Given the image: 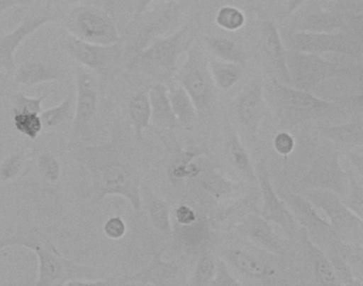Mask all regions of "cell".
Instances as JSON below:
<instances>
[{"label":"cell","instance_id":"6da1fadb","mask_svg":"<svg viewBox=\"0 0 363 286\" xmlns=\"http://www.w3.org/2000/svg\"><path fill=\"white\" fill-rule=\"evenodd\" d=\"M69 153L91 175L94 199L116 196L125 198L134 210H142L140 177L131 164L119 157L114 141L104 145H74Z\"/></svg>","mask_w":363,"mask_h":286},{"label":"cell","instance_id":"7a4b0ae2","mask_svg":"<svg viewBox=\"0 0 363 286\" xmlns=\"http://www.w3.org/2000/svg\"><path fill=\"white\" fill-rule=\"evenodd\" d=\"M10 247H23L36 255L38 278L33 286H66L70 281L102 277L99 268L67 259L35 227L21 228L0 240V249Z\"/></svg>","mask_w":363,"mask_h":286},{"label":"cell","instance_id":"3957f363","mask_svg":"<svg viewBox=\"0 0 363 286\" xmlns=\"http://www.w3.org/2000/svg\"><path fill=\"white\" fill-rule=\"evenodd\" d=\"M264 95L281 125L287 128L286 130H291L307 121L328 123L351 116L336 102L322 99L311 92L285 84L277 79H272L264 85Z\"/></svg>","mask_w":363,"mask_h":286},{"label":"cell","instance_id":"277c9868","mask_svg":"<svg viewBox=\"0 0 363 286\" xmlns=\"http://www.w3.org/2000/svg\"><path fill=\"white\" fill-rule=\"evenodd\" d=\"M196 34L194 26L187 23L172 33L155 38L136 53L128 63L127 70L146 75L169 87L174 82L179 60L194 44Z\"/></svg>","mask_w":363,"mask_h":286},{"label":"cell","instance_id":"5b68a950","mask_svg":"<svg viewBox=\"0 0 363 286\" xmlns=\"http://www.w3.org/2000/svg\"><path fill=\"white\" fill-rule=\"evenodd\" d=\"M340 155V151L330 141L322 138L317 155L296 182V193L308 189H328L345 197L350 187L349 170L341 165Z\"/></svg>","mask_w":363,"mask_h":286},{"label":"cell","instance_id":"8992f818","mask_svg":"<svg viewBox=\"0 0 363 286\" xmlns=\"http://www.w3.org/2000/svg\"><path fill=\"white\" fill-rule=\"evenodd\" d=\"M65 30L91 44L112 46L121 40L112 16L104 9L78 4L64 19Z\"/></svg>","mask_w":363,"mask_h":286},{"label":"cell","instance_id":"52a82bcc","mask_svg":"<svg viewBox=\"0 0 363 286\" xmlns=\"http://www.w3.org/2000/svg\"><path fill=\"white\" fill-rule=\"evenodd\" d=\"M174 82L189 94L199 112L211 108L217 87L211 77L209 60L200 47L194 44L190 47L185 61L174 76Z\"/></svg>","mask_w":363,"mask_h":286},{"label":"cell","instance_id":"ba28073f","mask_svg":"<svg viewBox=\"0 0 363 286\" xmlns=\"http://www.w3.org/2000/svg\"><path fill=\"white\" fill-rule=\"evenodd\" d=\"M301 194L328 215L337 240L363 244V221L342 202L340 196L328 189H308Z\"/></svg>","mask_w":363,"mask_h":286},{"label":"cell","instance_id":"9c48e42d","mask_svg":"<svg viewBox=\"0 0 363 286\" xmlns=\"http://www.w3.org/2000/svg\"><path fill=\"white\" fill-rule=\"evenodd\" d=\"M287 67L292 87L313 92L321 83L334 78H342L343 66L323 59L315 53L288 50Z\"/></svg>","mask_w":363,"mask_h":286},{"label":"cell","instance_id":"30bf717a","mask_svg":"<svg viewBox=\"0 0 363 286\" xmlns=\"http://www.w3.org/2000/svg\"><path fill=\"white\" fill-rule=\"evenodd\" d=\"M57 46L79 65L84 66L94 74L106 78L121 53L118 44L101 46L85 42L66 31L57 38Z\"/></svg>","mask_w":363,"mask_h":286},{"label":"cell","instance_id":"8fae6325","mask_svg":"<svg viewBox=\"0 0 363 286\" xmlns=\"http://www.w3.org/2000/svg\"><path fill=\"white\" fill-rule=\"evenodd\" d=\"M362 42L354 35L345 33H315L296 31L287 38L288 50L300 53H339L358 57L362 53Z\"/></svg>","mask_w":363,"mask_h":286},{"label":"cell","instance_id":"7c38bea8","mask_svg":"<svg viewBox=\"0 0 363 286\" xmlns=\"http://www.w3.org/2000/svg\"><path fill=\"white\" fill-rule=\"evenodd\" d=\"M255 170L260 194H262L260 216L264 217L271 224L279 226L288 238H296L298 236L300 226L296 223L285 200L275 192L270 174H269L268 166L264 160L257 162Z\"/></svg>","mask_w":363,"mask_h":286},{"label":"cell","instance_id":"4fadbf2b","mask_svg":"<svg viewBox=\"0 0 363 286\" xmlns=\"http://www.w3.org/2000/svg\"><path fill=\"white\" fill-rule=\"evenodd\" d=\"M76 106L72 126V140L80 138L95 119L99 106L97 75L76 63L74 67Z\"/></svg>","mask_w":363,"mask_h":286},{"label":"cell","instance_id":"5bb4252c","mask_svg":"<svg viewBox=\"0 0 363 286\" xmlns=\"http://www.w3.org/2000/svg\"><path fill=\"white\" fill-rule=\"evenodd\" d=\"M291 211L300 228H304L313 243L328 248L334 241H338L333 232L330 221L320 216L317 208L301 193H289L281 196Z\"/></svg>","mask_w":363,"mask_h":286},{"label":"cell","instance_id":"9a60e30c","mask_svg":"<svg viewBox=\"0 0 363 286\" xmlns=\"http://www.w3.org/2000/svg\"><path fill=\"white\" fill-rule=\"evenodd\" d=\"M55 15L50 10L44 12H30L21 19L15 29L0 36V70L13 76L16 63L15 55L23 42L33 35L43 26L55 21Z\"/></svg>","mask_w":363,"mask_h":286},{"label":"cell","instance_id":"2e32d148","mask_svg":"<svg viewBox=\"0 0 363 286\" xmlns=\"http://www.w3.org/2000/svg\"><path fill=\"white\" fill-rule=\"evenodd\" d=\"M268 106L262 81H254L241 92L235 102V115L245 133L258 138L260 126L268 114Z\"/></svg>","mask_w":363,"mask_h":286},{"label":"cell","instance_id":"e0dca14e","mask_svg":"<svg viewBox=\"0 0 363 286\" xmlns=\"http://www.w3.org/2000/svg\"><path fill=\"white\" fill-rule=\"evenodd\" d=\"M235 230L260 251L277 257L285 255L284 241L273 230L270 221H266L258 213H250Z\"/></svg>","mask_w":363,"mask_h":286},{"label":"cell","instance_id":"ac0fdd59","mask_svg":"<svg viewBox=\"0 0 363 286\" xmlns=\"http://www.w3.org/2000/svg\"><path fill=\"white\" fill-rule=\"evenodd\" d=\"M65 78L63 68L53 61L33 57L16 65L13 83L23 87H36L47 82H60Z\"/></svg>","mask_w":363,"mask_h":286},{"label":"cell","instance_id":"d6986e66","mask_svg":"<svg viewBox=\"0 0 363 286\" xmlns=\"http://www.w3.org/2000/svg\"><path fill=\"white\" fill-rule=\"evenodd\" d=\"M298 238L311 264L315 285L339 286L334 266L326 251L311 240L304 228L298 230Z\"/></svg>","mask_w":363,"mask_h":286},{"label":"cell","instance_id":"ffe728a7","mask_svg":"<svg viewBox=\"0 0 363 286\" xmlns=\"http://www.w3.org/2000/svg\"><path fill=\"white\" fill-rule=\"evenodd\" d=\"M320 136L330 141L341 153L363 146V117L357 116L336 125L318 127Z\"/></svg>","mask_w":363,"mask_h":286},{"label":"cell","instance_id":"44dd1931","mask_svg":"<svg viewBox=\"0 0 363 286\" xmlns=\"http://www.w3.org/2000/svg\"><path fill=\"white\" fill-rule=\"evenodd\" d=\"M179 266L172 262L165 261L162 253L153 255L150 263L146 268L119 279L121 285H172L178 276Z\"/></svg>","mask_w":363,"mask_h":286},{"label":"cell","instance_id":"7402d4cb","mask_svg":"<svg viewBox=\"0 0 363 286\" xmlns=\"http://www.w3.org/2000/svg\"><path fill=\"white\" fill-rule=\"evenodd\" d=\"M262 48L269 61L274 66L279 77V80L291 85L287 67V48L281 40L279 29L273 21H266L262 23Z\"/></svg>","mask_w":363,"mask_h":286},{"label":"cell","instance_id":"603a6c76","mask_svg":"<svg viewBox=\"0 0 363 286\" xmlns=\"http://www.w3.org/2000/svg\"><path fill=\"white\" fill-rule=\"evenodd\" d=\"M211 221L201 214L194 223L187 226H179L172 224V233L183 249L190 253H202L207 251L211 241Z\"/></svg>","mask_w":363,"mask_h":286},{"label":"cell","instance_id":"cb8c5ba5","mask_svg":"<svg viewBox=\"0 0 363 286\" xmlns=\"http://www.w3.org/2000/svg\"><path fill=\"white\" fill-rule=\"evenodd\" d=\"M199 185L208 194L209 196L219 202L240 197L242 193L243 185L237 181H233L217 170H207L201 172Z\"/></svg>","mask_w":363,"mask_h":286},{"label":"cell","instance_id":"d4e9b609","mask_svg":"<svg viewBox=\"0 0 363 286\" xmlns=\"http://www.w3.org/2000/svg\"><path fill=\"white\" fill-rule=\"evenodd\" d=\"M226 260L237 272L247 278L270 281L277 276V270L272 265H269L243 249L235 248L228 251Z\"/></svg>","mask_w":363,"mask_h":286},{"label":"cell","instance_id":"484cf974","mask_svg":"<svg viewBox=\"0 0 363 286\" xmlns=\"http://www.w3.org/2000/svg\"><path fill=\"white\" fill-rule=\"evenodd\" d=\"M148 92L151 113H152L151 123L165 129H176L180 127V123L172 110L168 85L155 82V84L151 85Z\"/></svg>","mask_w":363,"mask_h":286},{"label":"cell","instance_id":"4316f807","mask_svg":"<svg viewBox=\"0 0 363 286\" xmlns=\"http://www.w3.org/2000/svg\"><path fill=\"white\" fill-rule=\"evenodd\" d=\"M225 202L228 204V202ZM228 202L230 204L217 211L209 221L211 225L216 229L221 231L235 230L250 213H258L253 202L249 198H241L240 196L235 199L228 200Z\"/></svg>","mask_w":363,"mask_h":286},{"label":"cell","instance_id":"83f0119b","mask_svg":"<svg viewBox=\"0 0 363 286\" xmlns=\"http://www.w3.org/2000/svg\"><path fill=\"white\" fill-rule=\"evenodd\" d=\"M74 106H76V96L69 94L66 96L59 104L47 109L40 112L44 132L46 133H59L62 130L70 126L74 117Z\"/></svg>","mask_w":363,"mask_h":286},{"label":"cell","instance_id":"f1b7e54d","mask_svg":"<svg viewBox=\"0 0 363 286\" xmlns=\"http://www.w3.org/2000/svg\"><path fill=\"white\" fill-rule=\"evenodd\" d=\"M30 146L31 145L18 147L0 161V183L9 185L15 182L25 175L36 150Z\"/></svg>","mask_w":363,"mask_h":286},{"label":"cell","instance_id":"f546056e","mask_svg":"<svg viewBox=\"0 0 363 286\" xmlns=\"http://www.w3.org/2000/svg\"><path fill=\"white\" fill-rule=\"evenodd\" d=\"M225 151L230 164L239 174L251 182H257L255 165L236 130L230 129L228 132Z\"/></svg>","mask_w":363,"mask_h":286},{"label":"cell","instance_id":"4dcf8cb0","mask_svg":"<svg viewBox=\"0 0 363 286\" xmlns=\"http://www.w3.org/2000/svg\"><path fill=\"white\" fill-rule=\"evenodd\" d=\"M128 114L136 140H144V132L150 127L152 117L148 89H140L132 96L128 104Z\"/></svg>","mask_w":363,"mask_h":286},{"label":"cell","instance_id":"1f68e13d","mask_svg":"<svg viewBox=\"0 0 363 286\" xmlns=\"http://www.w3.org/2000/svg\"><path fill=\"white\" fill-rule=\"evenodd\" d=\"M203 151L200 149H186L174 158L167 168V176L172 183L183 180H196L200 176L202 168L194 163L196 158L200 157Z\"/></svg>","mask_w":363,"mask_h":286},{"label":"cell","instance_id":"d6a6232c","mask_svg":"<svg viewBox=\"0 0 363 286\" xmlns=\"http://www.w3.org/2000/svg\"><path fill=\"white\" fill-rule=\"evenodd\" d=\"M172 110L180 126L191 128L198 119L199 111L189 94L179 83L174 82L168 87Z\"/></svg>","mask_w":363,"mask_h":286},{"label":"cell","instance_id":"836d02e7","mask_svg":"<svg viewBox=\"0 0 363 286\" xmlns=\"http://www.w3.org/2000/svg\"><path fill=\"white\" fill-rule=\"evenodd\" d=\"M211 77L217 89L228 92L240 81L243 74V65L221 61V60H209Z\"/></svg>","mask_w":363,"mask_h":286},{"label":"cell","instance_id":"e575fe53","mask_svg":"<svg viewBox=\"0 0 363 286\" xmlns=\"http://www.w3.org/2000/svg\"><path fill=\"white\" fill-rule=\"evenodd\" d=\"M205 46L207 50L221 61L232 63L245 64V55L242 49L230 38L223 36H207L205 38Z\"/></svg>","mask_w":363,"mask_h":286},{"label":"cell","instance_id":"d590c367","mask_svg":"<svg viewBox=\"0 0 363 286\" xmlns=\"http://www.w3.org/2000/svg\"><path fill=\"white\" fill-rule=\"evenodd\" d=\"M325 251L337 253L342 257L352 268V272L358 282L363 285V244L334 241Z\"/></svg>","mask_w":363,"mask_h":286},{"label":"cell","instance_id":"8d00e7d4","mask_svg":"<svg viewBox=\"0 0 363 286\" xmlns=\"http://www.w3.org/2000/svg\"><path fill=\"white\" fill-rule=\"evenodd\" d=\"M33 163L35 165L38 176L49 185H57L62 177V164L59 158L49 151L35 150L33 157Z\"/></svg>","mask_w":363,"mask_h":286},{"label":"cell","instance_id":"74e56055","mask_svg":"<svg viewBox=\"0 0 363 286\" xmlns=\"http://www.w3.org/2000/svg\"><path fill=\"white\" fill-rule=\"evenodd\" d=\"M340 17L328 13H313L301 21L296 31L315 32V33H332L341 28Z\"/></svg>","mask_w":363,"mask_h":286},{"label":"cell","instance_id":"f35d334b","mask_svg":"<svg viewBox=\"0 0 363 286\" xmlns=\"http://www.w3.org/2000/svg\"><path fill=\"white\" fill-rule=\"evenodd\" d=\"M12 121L16 131L29 140H36L44 131L40 113L28 111H11Z\"/></svg>","mask_w":363,"mask_h":286},{"label":"cell","instance_id":"ab89813d","mask_svg":"<svg viewBox=\"0 0 363 286\" xmlns=\"http://www.w3.org/2000/svg\"><path fill=\"white\" fill-rule=\"evenodd\" d=\"M149 219L155 229L162 233H172V211L169 204L161 197H155L149 204Z\"/></svg>","mask_w":363,"mask_h":286},{"label":"cell","instance_id":"60d3db41","mask_svg":"<svg viewBox=\"0 0 363 286\" xmlns=\"http://www.w3.org/2000/svg\"><path fill=\"white\" fill-rule=\"evenodd\" d=\"M217 259L209 251H203L199 255L198 263L194 268L191 285L196 286L211 285L215 278Z\"/></svg>","mask_w":363,"mask_h":286},{"label":"cell","instance_id":"b9f144b4","mask_svg":"<svg viewBox=\"0 0 363 286\" xmlns=\"http://www.w3.org/2000/svg\"><path fill=\"white\" fill-rule=\"evenodd\" d=\"M216 23L226 31H237L245 23V15L242 10L230 4L221 6L216 13Z\"/></svg>","mask_w":363,"mask_h":286},{"label":"cell","instance_id":"7bdbcfd3","mask_svg":"<svg viewBox=\"0 0 363 286\" xmlns=\"http://www.w3.org/2000/svg\"><path fill=\"white\" fill-rule=\"evenodd\" d=\"M349 191L341 199L363 221V185L352 170H349Z\"/></svg>","mask_w":363,"mask_h":286},{"label":"cell","instance_id":"ee69618b","mask_svg":"<svg viewBox=\"0 0 363 286\" xmlns=\"http://www.w3.org/2000/svg\"><path fill=\"white\" fill-rule=\"evenodd\" d=\"M48 97V94H43L38 97H30L21 92L9 93L8 99L12 106L11 111H28V112L40 113L43 111V102Z\"/></svg>","mask_w":363,"mask_h":286},{"label":"cell","instance_id":"f6af8a7d","mask_svg":"<svg viewBox=\"0 0 363 286\" xmlns=\"http://www.w3.org/2000/svg\"><path fill=\"white\" fill-rule=\"evenodd\" d=\"M326 253L334 266L339 286H360V283L352 272V268L342 257L334 253Z\"/></svg>","mask_w":363,"mask_h":286},{"label":"cell","instance_id":"bcb514c9","mask_svg":"<svg viewBox=\"0 0 363 286\" xmlns=\"http://www.w3.org/2000/svg\"><path fill=\"white\" fill-rule=\"evenodd\" d=\"M330 100L342 106L350 114L363 117V89L353 95L338 96Z\"/></svg>","mask_w":363,"mask_h":286},{"label":"cell","instance_id":"7dc6e473","mask_svg":"<svg viewBox=\"0 0 363 286\" xmlns=\"http://www.w3.org/2000/svg\"><path fill=\"white\" fill-rule=\"evenodd\" d=\"M296 146V138L290 133L289 130L277 132V136L273 138V148L281 157H289L294 153Z\"/></svg>","mask_w":363,"mask_h":286},{"label":"cell","instance_id":"c3c4849f","mask_svg":"<svg viewBox=\"0 0 363 286\" xmlns=\"http://www.w3.org/2000/svg\"><path fill=\"white\" fill-rule=\"evenodd\" d=\"M211 286H242V283L233 276L228 268V264L223 259H217V268L213 280L211 281Z\"/></svg>","mask_w":363,"mask_h":286},{"label":"cell","instance_id":"681fc988","mask_svg":"<svg viewBox=\"0 0 363 286\" xmlns=\"http://www.w3.org/2000/svg\"><path fill=\"white\" fill-rule=\"evenodd\" d=\"M127 224L123 217L112 216L104 223V232L106 238L113 241L121 240L127 233Z\"/></svg>","mask_w":363,"mask_h":286},{"label":"cell","instance_id":"f907efd6","mask_svg":"<svg viewBox=\"0 0 363 286\" xmlns=\"http://www.w3.org/2000/svg\"><path fill=\"white\" fill-rule=\"evenodd\" d=\"M201 214L189 204H179L174 211V224L187 226L194 223Z\"/></svg>","mask_w":363,"mask_h":286},{"label":"cell","instance_id":"816d5d0a","mask_svg":"<svg viewBox=\"0 0 363 286\" xmlns=\"http://www.w3.org/2000/svg\"><path fill=\"white\" fill-rule=\"evenodd\" d=\"M342 78L351 81L362 91L363 89V62L356 65L343 66Z\"/></svg>","mask_w":363,"mask_h":286},{"label":"cell","instance_id":"f5cc1de1","mask_svg":"<svg viewBox=\"0 0 363 286\" xmlns=\"http://www.w3.org/2000/svg\"><path fill=\"white\" fill-rule=\"evenodd\" d=\"M341 155H343L347 161H349L350 165L353 167V172H355L356 177L363 180V155L354 153V151H347V153H341ZM359 182L363 185L362 181H359Z\"/></svg>","mask_w":363,"mask_h":286},{"label":"cell","instance_id":"db71d44e","mask_svg":"<svg viewBox=\"0 0 363 286\" xmlns=\"http://www.w3.org/2000/svg\"><path fill=\"white\" fill-rule=\"evenodd\" d=\"M349 23L353 35L363 43V13L350 17Z\"/></svg>","mask_w":363,"mask_h":286},{"label":"cell","instance_id":"11a10c76","mask_svg":"<svg viewBox=\"0 0 363 286\" xmlns=\"http://www.w3.org/2000/svg\"><path fill=\"white\" fill-rule=\"evenodd\" d=\"M157 0H133L134 21L140 18L148 10L149 6Z\"/></svg>","mask_w":363,"mask_h":286},{"label":"cell","instance_id":"9f6ffc18","mask_svg":"<svg viewBox=\"0 0 363 286\" xmlns=\"http://www.w3.org/2000/svg\"><path fill=\"white\" fill-rule=\"evenodd\" d=\"M32 0H0V17L4 12L11 10L15 6H27L31 4Z\"/></svg>","mask_w":363,"mask_h":286},{"label":"cell","instance_id":"6f0895ef","mask_svg":"<svg viewBox=\"0 0 363 286\" xmlns=\"http://www.w3.org/2000/svg\"><path fill=\"white\" fill-rule=\"evenodd\" d=\"M11 79H12V77L10 75L0 70V99L4 96L8 97L9 93H10L9 92V87H10Z\"/></svg>","mask_w":363,"mask_h":286},{"label":"cell","instance_id":"680465c9","mask_svg":"<svg viewBox=\"0 0 363 286\" xmlns=\"http://www.w3.org/2000/svg\"><path fill=\"white\" fill-rule=\"evenodd\" d=\"M305 1H306V0H289L287 6L288 14H292V13L296 12Z\"/></svg>","mask_w":363,"mask_h":286},{"label":"cell","instance_id":"91938a15","mask_svg":"<svg viewBox=\"0 0 363 286\" xmlns=\"http://www.w3.org/2000/svg\"><path fill=\"white\" fill-rule=\"evenodd\" d=\"M57 1V0H46V4H45V9L46 10H51L52 9L53 4H55V2Z\"/></svg>","mask_w":363,"mask_h":286},{"label":"cell","instance_id":"94428289","mask_svg":"<svg viewBox=\"0 0 363 286\" xmlns=\"http://www.w3.org/2000/svg\"><path fill=\"white\" fill-rule=\"evenodd\" d=\"M84 0H68L70 4H74V6H78V4H82Z\"/></svg>","mask_w":363,"mask_h":286},{"label":"cell","instance_id":"6125c7cd","mask_svg":"<svg viewBox=\"0 0 363 286\" xmlns=\"http://www.w3.org/2000/svg\"><path fill=\"white\" fill-rule=\"evenodd\" d=\"M157 2H159L160 4H166V2H172V0H157Z\"/></svg>","mask_w":363,"mask_h":286},{"label":"cell","instance_id":"be15d7a7","mask_svg":"<svg viewBox=\"0 0 363 286\" xmlns=\"http://www.w3.org/2000/svg\"><path fill=\"white\" fill-rule=\"evenodd\" d=\"M338 1H352V0H338Z\"/></svg>","mask_w":363,"mask_h":286},{"label":"cell","instance_id":"e7e4bbea","mask_svg":"<svg viewBox=\"0 0 363 286\" xmlns=\"http://www.w3.org/2000/svg\"><path fill=\"white\" fill-rule=\"evenodd\" d=\"M125 1H127V2H131V4H132V2H133V0H125Z\"/></svg>","mask_w":363,"mask_h":286},{"label":"cell","instance_id":"03108f58","mask_svg":"<svg viewBox=\"0 0 363 286\" xmlns=\"http://www.w3.org/2000/svg\"><path fill=\"white\" fill-rule=\"evenodd\" d=\"M0 230H1V226H0Z\"/></svg>","mask_w":363,"mask_h":286}]
</instances>
